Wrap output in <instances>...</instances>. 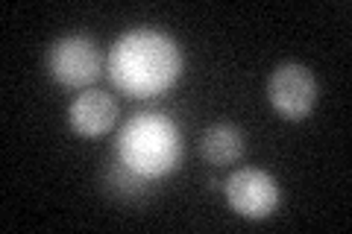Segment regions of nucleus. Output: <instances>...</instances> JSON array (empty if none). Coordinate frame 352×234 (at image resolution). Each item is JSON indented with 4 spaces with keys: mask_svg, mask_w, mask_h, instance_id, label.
<instances>
[{
    "mask_svg": "<svg viewBox=\"0 0 352 234\" xmlns=\"http://www.w3.org/2000/svg\"><path fill=\"white\" fill-rule=\"evenodd\" d=\"M106 73L129 97H156L179 80L182 50L159 30H129L106 56Z\"/></svg>",
    "mask_w": 352,
    "mask_h": 234,
    "instance_id": "f257e3e1",
    "label": "nucleus"
},
{
    "mask_svg": "<svg viewBox=\"0 0 352 234\" xmlns=\"http://www.w3.org/2000/svg\"><path fill=\"white\" fill-rule=\"evenodd\" d=\"M118 159L147 179H159L173 167H179L182 135L170 117L159 111H141L120 129Z\"/></svg>",
    "mask_w": 352,
    "mask_h": 234,
    "instance_id": "f03ea898",
    "label": "nucleus"
},
{
    "mask_svg": "<svg viewBox=\"0 0 352 234\" xmlns=\"http://www.w3.org/2000/svg\"><path fill=\"white\" fill-rule=\"evenodd\" d=\"M47 71L68 88H85L103 73V53L85 36H65L47 53Z\"/></svg>",
    "mask_w": 352,
    "mask_h": 234,
    "instance_id": "7ed1b4c3",
    "label": "nucleus"
},
{
    "mask_svg": "<svg viewBox=\"0 0 352 234\" xmlns=\"http://www.w3.org/2000/svg\"><path fill=\"white\" fill-rule=\"evenodd\" d=\"M226 202L238 217L264 220L279 205V182L256 167H241L223 185Z\"/></svg>",
    "mask_w": 352,
    "mask_h": 234,
    "instance_id": "20e7f679",
    "label": "nucleus"
},
{
    "mask_svg": "<svg viewBox=\"0 0 352 234\" xmlns=\"http://www.w3.org/2000/svg\"><path fill=\"white\" fill-rule=\"evenodd\" d=\"M270 106L285 120H302L317 103V80L300 62H285L267 80Z\"/></svg>",
    "mask_w": 352,
    "mask_h": 234,
    "instance_id": "39448f33",
    "label": "nucleus"
},
{
    "mask_svg": "<svg viewBox=\"0 0 352 234\" xmlns=\"http://www.w3.org/2000/svg\"><path fill=\"white\" fill-rule=\"evenodd\" d=\"M68 120H71L76 135H82V138L106 135V132L115 126V120H118V103L112 100V94L94 91L91 88V91H82L71 103Z\"/></svg>",
    "mask_w": 352,
    "mask_h": 234,
    "instance_id": "423d86ee",
    "label": "nucleus"
},
{
    "mask_svg": "<svg viewBox=\"0 0 352 234\" xmlns=\"http://www.w3.org/2000/svg\"><path fill=\"white\" fill-rule=\"evenodd\" d=\"M200 150L208 164H214V167L232 164L244 155V135L232 124H214L203 132Z\"/></svg>",
    "mask_w": 352,
    "mask_h": 234,
    "instance_id": "0eeeda50",
    "label": "nucleus"
},
{
    "mask_svg": "<svg viewBox=\"0 0 352 234\" xmlns=\"http://www.w3.org/2000/svg\"><path fill=\"white\" fill-rule=\"evenodd\" d=\"M103 185H106V191L118 196V199H126V202H135V199H144L150 194V179L147 176H141L135 173L129 164H124L120 159H115L112 164L106 167V173H103Z\"/></svg>",
    "mask_w": 352,
    "mask_h": 234,
    "instance_id": "6e6552de",
    "label": "nucleus"
}]
</instances>
